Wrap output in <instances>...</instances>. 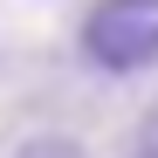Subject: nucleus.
I'll return each mask as SVG.
<instances>
[{"mask_svg":"<svg viewBox=\"0 0 158 158\" xmlns=\"http://www.w3.org/2000/svg\"><path fill=\"white\" fill-rule=\"evenodd\" d=\"M76 41H83V62L103 76H144L158 62V0H96Z\"/></svg>","mask_w":158,"mask_h":158,"instance_id":"1","label":"nucleus"},{"mask_svg":"<svg viewBox=\"0 0 158 158\" xmlns=\"http://www.w3.org/2000/svg\"><path fill=\"white\" fill-rule=\"evenodd\" d=\"M14 158H89V144L69 138V131H41V138H21Z\"/></svg>","mask_w":158,"mask_h":158,"instance_id":"2","label":"nucleus"},{"mask_svg":"<svg viewBox=\"0 0 158 158\" xmlns=\"http://www.w3.org/2000/svg\"><path fill=\"white\" fill-rule=\"evenodd\" d=\"M124 158H158V103L131 124V138H124Z\"/></svg>","mask_w":158,"mask_h":158,"instance_id":"3","label":"nucleus"}]
</instances>
